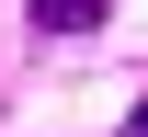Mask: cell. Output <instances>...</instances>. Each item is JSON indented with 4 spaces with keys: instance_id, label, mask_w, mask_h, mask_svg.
<instances>
[{
    "instance_id": "obj_1",
    "label": "cell",
    "mask_w": 148,
    "mask_h": 137,
    "mask_svg": "<svg viewBox=\"0 0 148 137\" xmlns=\"http://www.w3.org/2000/svg\"><path fill=\"white\" fill-rule=\"evenodd\" d=\"M114 0H34V34H91Z\"/></svg>"
},
{
    "instance_id": "obj_2",
    "label": "cell",
    "mask_w": 148,
    "mask_h": 137,
    "mask_svg": "<svg viewBox=\"0 0 148 137\" xmlns=\"http://www.w3.org/2000/svg\"><path fill=\"white\" fill-rule=\"evenodd\" d=\"M125 137H148V103H137V114H125Z\"/></svg>"
}]
</instances>
